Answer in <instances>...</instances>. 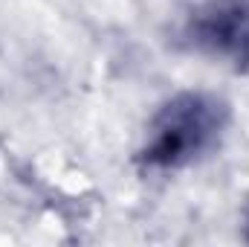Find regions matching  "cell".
Instances as JSON below:
<instances>
[{
    "mask_svg": "<svg viewBox=\"0 0 249 247\" xmlns=\"http://www.w3.org/2000/svg\"><path fill=\"white\" fill-rule=\"evenodd\" d=\"M226 105L209 93H180L160 108L139 160L148 169H180L203 157L226 128Z\"/></svg>",
    "mask_w": 249,
    "mask_h": 247,
    "instance_id": "cell-1",
    "label": "cell"
},
{
    "mask_svg": "<svg viewBox=\"0 0 249 247\" xmlns=\"http://www.w3.org/2000/svg\"><path fill=\"white\" fill-rule=\"evenodd\" d=\"M188 35L209 53L249 64V0L214 6L197 15L188 26Z\"/></svg>",
    "mask_w": 249,
    "mask_h": 247,
    "instance_id": "cell-2",
    "label": "cell"
}]
</instances>
